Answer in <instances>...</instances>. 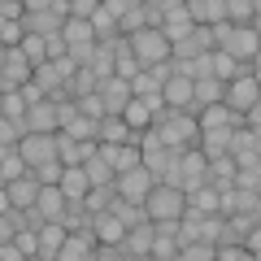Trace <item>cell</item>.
I'll return each instance as SVG.
<instances>
[{"instance_id":"4","label":"cell","mask_w":261,"mask_h":261,"mask_svg":"<svg viewBox=\"0 0 261 261\" xmlns=\"http://www.w3.org/2000/svg\"><path fill=\"white\" fill-rule=\"evenodd\" d=\"M152 174L148 170H126V174H118L113 178V192H118V200H126V205H135V209H144V200H148V192H152Z\"/></svg>"},{"instance_id":"16","label":"cell","mask_w":261,"mask_h":261,"mask_svg":"<svg viewBox=\"0 0 261 261\" xmlns=\"http://www.w3.org/2000/svg\"><path fill=\"white\" fill-rule=\"evenodd\" d=\"M148 248H152V222L126 231V240H122V257L126 261H148Z\"/></svg>"},{"instance_id":"27","label":"cell","mask_w":261,"mask_h":261,"mask_svg":"<svg viewBox=\"0 0 261 261\" xmlns=\"http://www.w3.org/2000/svg\"><path fill=\"white\" fill-rule=\"evenodd\" d=\"M109 214L118 218V222L126 226V231H135V226H144V222H148V218H144V209L126 205V200H113V205H109Z\"/></svg>"},{"instance_id":"26","label":"cell","mask_w":261,"mask_h":261,"mask_svg":"<svg viewBox=\"0 0 261 261\" xmlns=\"http://www.w3.org/2000/svg\"><path fill=\"white\" fill-rule=\"evenodd\" d=\"M53 144H57V161H61L65 170H70V166H83V161H79V140H70L65 130H57Z\"/></svg>"},{"instance_id":"38","label":"cell","mask_w":261,"mask_h":261,"mask_svg":"<svg viewBox=\"0 0 261 261\" xmlns=\"http://www.w3.org/2000/svg\"><path fill=\"white\" fill-rule=\"evenodd\" d=\"M5 61H9V48H5V44H0V70H5Z\"/></svg>"},{"instance_id":"14","label":"cell","mask_w":261,"mask_h":261,"mask_svg":"<svg viewBox=\"0 0 261 261\" xmlns=\"http://www.w3.org/2000/svg\"><path fill=\"white\" fill-rule=\"evenodd\" d=\"M161 100H166V109H178V113H192L196 105H192V83L187 79H166L161 83Z\"/></svg>"},{"instance_id":"33","label":"cell","mask_w":261,"mask_h":261,"mask_svg":"<svg viewBox=\"0 0 261 261\" xmlns=\"http://www.w3.org/2000/svg\"><path fill=\"white\" fill-rule=\"evenodd\" d=\"M18 140H22L18 122H9L5 113H0V144H5V148H18Z\"/></svg>"},{"instance_id":"3","label":"cell","mask_w":261,"mask_h":261,"mask_svg":"<svg viewBox=\"0 0 261 261\" xmlns=\"http://www.w3.org/2000/svg\"><path fill=\"white\" fill-rule=\"evenodd\" d=\"M183 209H187V196L183 192H174V187H152L148 192V200H144V218L148 222H166V218H183Z\"/></svg>"},{"instance_id":"23","label":"cell","mask_w":261,"mask_h":261,"mask_svg":"<svg viewBox=\"0 0 261 261\" xmlns=\"http://www.w3.org/2000/svg\"><path fill=\"white\" fill-rule=\"evenodd\" d=\"M18 53L27 57L31 74H35L39 65H48V48H44V39H39V35H27V39H22V44H18Z\"/></svg>"},{"instance_id":"35","label":"cell","mask_w":261,"mask_h":261,"mask_svg":"<svg viewBox=\"0 0 261 261\" xmlns=\"http://www.w3.org/2000/svg\"><path fill=\"white\" fill-rule=\"evenodd\" d=\"M214 261H257L252 257V252H244L240 244H222V248H218V257Z\"/></svg>"},{"instance_id":"8","label":"cell","mask_w":261,"mask_h":261,"mask_svg":"<svg viewBox=\"0 0 261 261\" xmlns=\"http://www.w3.org/2000/svg\"><path fill=\"white\" fill-rule=\"evenodd\" d=\"M18 157L27 161V170H39V166H48V161H57L53 135H22L18 140Z\"/></svg>"},{"instance_id":"6","label":"cell","mask_w":261,"mask_h":261,"mask_svg":"<svg viewBox=\"0 0 261 261\" xmlns=\"http://www.w3.org/2000/svg\"><path fill=\"white\" fill-rule=\"evenodd\" d=\"M222 105H226V109H235V113H248L252 105H257V74H252V70H240V74L226 83Z\"/></svg>"},{"instance_id":"1","label":"cell","mask_w":261,"mask_h":261,"mask_svg":"<svg viewBox=\"0 0 261 261\" xmlns=\"http://www.w3.org/2000/svg\"><path fill=\"white\" fill-rule=\"evenodd\" d=\"M148 130H157L161 148H170V152H183V148H192V140L200 135L196 118H192V113H178V109H161L157 118H152V126H148Z\"/></svg>"},{"instance_id":"18","label":"cell","mask_w":261,"mask_h":261,"mask_svg":"<svg viewBox=\"0 0 261 261\" xmlns=\"http://www.w3.org/2000/svg\"><path fill=\"white\" fill-rule=\"evenodd\" d=\"M35 240H39V261H57V248H61V240H65V226L61 222H44L35 231Z\"/></svg>"},{"instance_id":"28","label":"cell","mask_w":261,"mask_h":261,"mask_svg":"<svg viewBox=\"0 0 261 261\" xmlns=\"http://www.w3.org/2000/svg\"><path fill=\"white\" fill-rule=\"evenodd\" d=\"M22 174H31V170H27V161L18 157V148H13L9 157L0 161V187H5V183H13V178H22Z\"/></svg>"},{"instance_id":"34","label":"cell","mask_w":261,"mask_h":261,"mask_svg":"<svg viewBox=\"0 0 261 261\" xmlns=\"http://www.w3.org/2000/svg\"><path fill=\"white\" fill-rule=\"evenodd\" d=\"M18 96L27 100V109H31V105H44V100H48V96H44V87H39L35 79H31V83H22V87H18Z\"/></svg>"},{"instance_id":"36","label":"cell","mask_w":261,"mask_h":261,"mask_svg":"<svg viewBox=\"0 0 261 261\" xmlns=\"http://www.w3.org/2000/svg\"><path fill=\"white\" fill-rule=\"evenodd\" d=\"M92 261H126V257H122V248H105L100 244V248H92Z\"/></svg>"},{"instance_id":"20","label":"cell","mask_w":261,"mask_h":261,"mask_svg":"<svg viewBox=\"0 0 261 261\" xmlns=\"http://www.w3.org/2000/svg\"><path fill=\"white\" fill-rule=\"evenodd\" d=\"M130 140V130L122 118H100L96 122V144H126Z\"/></svg>"},{"instance_id":"13","label":"cell","mask_w":261,"mask_h":261,"mask_svg":"<svg viewBox=\"0 0 261 261\" xmlns=\"http://www.w3.org/2000/svg\"><path fill=\"white\" fill-rule=\"evenodd\" d=\"M5 192H9V205L18 209V214H27V209H35L39 178L35 174H22V178H13V183H5Z\"/></svg>"},{"instance_id":"37","label":"cell","mask_w":261,"mask_h":261,"mask_svg":"<svg viewBox=\"0 0 261 261\" xmlns=\"http://www.w3.org/2000/svg\"><path fill=\"white\" fill-rule=\"evenodd\" d=\"M5 214H13V205H9V192L0 187V218H5Z\"/></svg>"},{"instance_id":"7","label":"cell","mask_w":261,"mask_h":261,"mask_svg":"<svg viewBox=\"0 0 261 261\" xmlns=\"http://www.w3.org/2000/svg\"><path fill=\"white\" fill-rule=\"evenodd\" d=\"M192 18H187V9H183V0H161V35L170 39V44H178V39H187L192 35Z\"/></svg>"},{"instance_id":"17","label":"cell","mask_w":261,"mask_h":261,"mask_svg":"<svg viewBox=\"0 0 261 261\" xmlns=\"http://www.w3.org/2000/svg\"><path fill=\"white\" fill-rule=\"evenodd\" d=\"M35 214L44 218V222H61V218H65V196H61V187H39Z\"/></svg>"},{"instance_id":"5","label":"cell","mask_w":261,"mask_h":261,"mask_svg":"<svg viewBox=\"0 0 261 261\" xmlns=\"http://www.w3.org/2000/svg\"><path fill=\"white\" fill-rule=\"evenodd\" d=\"M222 53L231 57L240 70H252V74H257V27H235Z\"/></svg>"},{"instance_id":"25","label":"cell","mask_w":261,"mask_h":261,"mask_svg":"<svg viewBox=\"0 0 261 261\" xmlns=\"http://www.w3.org/2000/svg\"><path fill=\"white\" fill-rule=\"evenodd\" d=\"M235 74H240V65H235L226 53H209V79H218V83H231Z\"/></svg>"},{"instance_id":"2","label":"cell","mask_w":261,"mask_h":261,"mask_svg":"<svg viewBox=\"0 0 261 261\" xmlns=\"http://www.w3.org/2000/svg\"><path fill=\"white\" fill-rule=\"evenodd\" d=\"M126 44H130V57H135L140 70H152V65L170 61V39L161 35V31H148V27H144L140 35H130Z\"/></svg>"},{"instance_id":"19","label":"cell","mask_w":261,"mask_h":261,"mask_svg":"<svg viewBox=\"0 0 261 261\" xmlns=\"http://www.w3.org/2000/svg\"><path fill=\"white\" fill-rule=\"evenodd\" d=\"M83 174H87L92 187H113V166L100 157V152H92V157L83 161Z\"/></svg>"},{"instance_id":"10","label":"cell","mask_w":261,"mask_h":261,"mask_svg":"<svg viewBox=\"0 0 261 261\" xmlns=\"http://www.w3.org/2000/svg\"><path fill=\"white\" fill-rule=\"evenodd\" d=\"M22 135H57V105L44 100V105H31L27 118L18 122Z\"/></svg>"},{"instance_id":"39","label":"cell","mask_w":261,"mask_h":261,"mask_svg":"<svg viewBox=\"0 0 261 261\" xmlns=\"http://www.w3.org/2000/svg\"><path fill=\"white\" fill-rule=\"evenodd\" d=\"M174 261H183V257H174Z\"/></svg>"},{"instance_id":"31","label":"cell","mask_w":261,"mask_h":261,"mask_svg":"<svg viewBox=\"0 0 261 261\" xmlns=\"http://www.w3.org/2000/svg\"><path fill=\"white\" fill-rule=\"evenodd\" d=\"M174 257H178V244H174V240H157V235H152L148 261H174Z\"/></svg>"},{"instance_id":"30","label":"cell","mask_w":261,"mask_h":261,"mask_svg":"<svg viewBox=\"0 0 261 261\" xmlns=\"http://www.w3.org/2000/svg\"><path fill=\"white\" fill-rule=\"evenodd\" d=\"M178 257H183V261H214L218 248L205 244V240H196V244H187V248H178Z\"/></svg>"},{"instance_id":"12","label":"cell","mask_w":261,"mask_h":261,"mask_svg":"<svg viewBox=\"0 0 261 261\" xmlns=\"http://www.w3.org/2000/svg\"><path fill=\"white\" fill-rule=\"evenodd\" d=\"M87 226H92V235L105 244V248H122V240H126V226H122L109 209H105V214H92V222H87Z\"/></svg>"},{"instance_id":"29","label":"cell","mask_w":261,"mask_h":261,"mask_svg":"<svg viewBox=\"0 0 261 261\" xmlns=\"http://www.w3.org/2000/svg\"><path fill=\"white\" fill-rule=\"evenodd\" d=\"M0 113H5V118H9V122H22V118H27V100H22L18 92L0 96Z\"/></svg>"},{"instance_id":"9","label":"cell","mask_w":261,"mask_h":261,"mask_svg":"<svg viewBox=\"0 0 261 261\" xmlns=\"http://www.w3.org/2000/svg\"><path fill=\"white\" fill-rule=\"evenodd\" d=\"M96 96H100V105H105V118H122V109H126L135 96H130V83L126 79H105L100 87H96Z\"/></svg>"},{"instance_id":"21","label":"cell","mask_w":261,"mask_h":261,"mask_svg":"<svg viewBox=\"0 0 261 261\" xmlns=\"http://www.w3.org/2000/svg\"><path fill=\"white\" fill-rule=\"evenodd\" d=\"M226 5V22L231 27H257V5L252 0H222Z\"/></svg>"},{"instance_id":"15","label":"cell","mask_w":261,"mask_h":261,"mask_svg":"<svg viewBox=\"0 0 261 261\" xmlns=\"http://www.w3.org/2000/svg\"><path fill=\"white\" fill-rule=\"evenodd\" d=\"M61 196H65V205H83V196L92 192V183H87V174H83V166H70V170H61Z\"/></svg>"},{"instance_id":"22","label":"cell","mask_w":261,"mask_h":261,"mask_svg":"<svg viewBox=\"0 0 261 261\" xmlns=\"http://www.w3.org/2000/svg\"><path fill=\"white\" fill-rule=\"evenodd\" d=\"M109 166H113V178L126 174V170H140V148H135V144H118L113 157H109Z\"/></svg>"},{"instance_id":"24","label":"cell","mask_w":261,"mask_h":261,"mask_svg":"<svg viewBox=\"0 0 261 261\" xmlns=\"http://www.w3.org/2000/svg\"><path fill=\"white\" fill-rule=\"evenodd\" d=\"M113 200H118V192H113V187H92V192L83 196V214H87V218H92V214H105Z\"/></svg>"},{"instance_id":"32","label":"cell","mask_w":261,"mask_h":261,"mask_svg":"<svg viewBox=\"0 0 261 261\" xmlns=\"http://www.w3.org/2000/svg\"><path fill=\"white\" fill-rule=\"evenodd\" d=\"M65 135H70V140H96V122H87V118H74L70 122V126H65Z\"/></svg>"},{"instance_id":"11","label":"cell","mask_w":261,"mask_h":261,"mask_svg":"<svg viewBox=\"0 0 261 261\" xmlns=\"http://www.w3.org/2000/svg\"><path fill=\"white\" fill-rule=\"evenodd\" d=\"M183 9L192 18V27H218V22H226L222 0H183Z\"/></svg>"}]
</instances>
